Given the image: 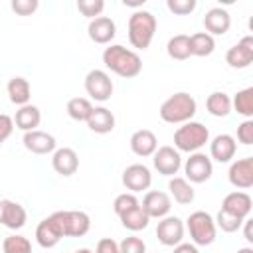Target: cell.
I'll return each mask as SVG.
<instances>
[{"label": "cell", "instance_id": "obj_1", "mask_svg": "<svg viewBox=\"0 0 253 253\" xmlns=\"http://www.w3.org/2000/svg\"><path fill=\"white\" fill-rule=\"evenodd\" d=\"M103 63L107 69H111L115 75H119L123 79H132L142 71L140 55L121 43H111L109 47H105Z\"/></svg>", "mask_w": 253, "mask_h": 253}, {"label": "cell", "instance_id": "obj_2", "mask_svg": "<svg viewBox=\"0 0 253 253\" xmlns=\"http://www.w3.org/2000/svg\"><path fill=\"white\" fill-rule=\"evenodd\" d=\"M198 111V103L196 99L186 93V91H178L174 95H170L162 105H160V119L164 123L170 125H184L188 121H192V117Z\"/></svg>", "mask_w": 253, "mask_h": 253}, {"label": "cell", "instance_id": "obj_3", "mask_svg": "<svg viewBox=\"0 0 253 253\" xmlns=\"http://www.w3.org/2000/svg\"><path fill=\"white\" fill-rule=\"evenodd\" d=\"M156 16L148 10H136L128 18V42L136 49H148L156 34Z\"/></svg>", "mask_w": 253, "mask_h": 253}, {"label": "cell", "instance_id": "obj_4", "mask_svg": "<svg viewBox=\"0 0 253 253\" xmlns=\"http://www.w3.org/2000/svg\"><path fill=\"white\" fill-rule=\"evenodd\" d=\"M210 142V130L198 121H188L174 132V148L178 152H200Z\"/></svg>", "mask_w": 253, "mask_h": 253}, {"label": "cell", "instance_id": "obj_5", "mask_svg": "<svg viewBox=\"0 0 253 253\" xmlns=\"http://www.w3.org/2000/svg\"><path fill=\"white\" fill-rule=\"evenodd\" d=\"M186 227H188L190 237H192V243L196 247H206V245H211L215 241V235H217L215 221L204 210L192 211L188 215V219H186Z\"/></svg>", "mask_w": 253, "mask_h": 253}, {"label": "cell", "instance_id": "obj_6", "mask_svg": "<svg viewBox=\"0 0 253 253\" xmlns=\"http://www.w3.org/2000/svg\"><path fill=\"white\" fill-rule=\"evenodd\" d=\"M63 237H83L91 229V217L79 210H59L51 213Z\"/></svg>", "mask_w": 253, "mask_h": 253}, {"label": "cell", "instance_id": "obj_7", "mask_svg": "<svg viewBox=\"0 0 253 253\" xmlns=\"http://www.w3.org/2000/svg\"><path fill=\"white\" fill-rule=\"evenodd\" d=\"M113 79L107 71L103 69H91L87 75H85V91L91 99L99 101V103H105L111 99L113 95Z\"/></svg>", "mask_w": 253, "mask_h": 253}, {"label": "cell", "instance_id": "obj_8", "mask_svg": "<svg viewBox=\"0 0 253 253\" xmlns=\"http://www.w3.org/2000/svg\"><path fill=\"white\" fill-rule=\"evenodd\" d=\"M184 174L190 184H202V182L210 180L213 174L211 158L204 152H192L190 158H186V162H184Z\"/></svg>", "mask_w": 253, "mask_h": 253}, {"label": "cell", "instance_id": "obj_9", "mask_svg": "<svg viewBox=\"0 0 253 253\" xmlns=\"http://www.w3.org/2000/svg\"><path fill=\"white\" fill-rule=\"evenodd\" d=\"M184 231H186V225L178 215H166L156 225V237L166 247H176L178 243H182Z\"/></svg>", "mask_w": 253, "mask_h": 253}, {"label": "cell", "instance_id": "obj_10", "mask_svg": "<svg viewBox=\"0 0 253 253\" xmlns=\"http://www.w3.org/2000/svg\"><path fill=\"white\" fill-rule=\"evenodd\" d=\"M152 164L162 176H174L182 168V156L174 146H158L152 154Z\"/></svg>", "mask_w": 253, "mask_h": 253}, {"label": "cell", "instance_id": "obj_11", "mask_svg": "<svg viewBox=\"0 0 253 253\" xmlns=\"http://www.w3.org/2000/svg\"><path fill=\"white\" fill-rule=\"evenodd\" d=\"M152 184V174H150V168L144 166V164H130L123 170V186L130 192V194H136V192H142V190H148Z\"/></svg>", "mask_w": 253, "mask_h": 253}, {"label": "cell", "instance_id": "obj_12", "mask_svg": "<svg viewBox=\"0 0 253 253\" xmlns=\"http://www.w3.org/2000/svg\"><path fill=\"white\" fill-rule=\"evenodd\" d=\"M225 61L233 69H245L253 63V36H243L225 53Z\"/></svg>", "mask_w": 253, "mask_h": 253}, {"label": "cell", "instance_id": "obj_13", "mask_svg": "<svg viewBox=\"0 0 253 253\" xmlns=\"http://www.w3.org/2000/svg\"><path fill=\"white\" fill-rule=\"evenodd\" d=\"M140 208L146 211V215L152 219H162L170 213L172 210V198L166 192H158V190H150L146 192V196L142 198Z\"/></svg>", "mask_w": 253, "mask_h": 253}, {"label": "cell", "instance_id": "obj_14", "mask_svg": "<svg viewBox=\"0 0 253 253\" xmlns=\"http://www.w3.org/2000/svg\"><path fill=\"white\" fill-rule=\"evenodd\" d=\"M227 178L233 188L249 190L253 186V156H245V158L231 162L227 170Z\"/></svg>", "mask_w": 253, "mask_h": 253}, {"label": "cell", "instance_id": "obj_15", "mask_svg": "<svg viewBox=\"0 0 253 253\" xmlns=\"http://www.w3.org/2000/svg\"><path fill=\"white\" fill-rule=\"evenodd\" d=\"M22 142L26 150H30L32 154H49V152H55V146H57V140L53 134L45 130H38V128L24 132Z\"/></svg>", "mask_w": 253, "mask_h": 253}, {"label": "cell", "instance_id": "obj_16", "mask_svg": "<svg viewBox=\"0 0 253 253\" xmlns=\"http://www.w3.org/2000/svg\"><path fill=\"white\" fill-rule=\"evenodd\" d=\"M87 34H89L91 42H95L99 45H107L117 36V24L109 16H99V18H93L89 22Z\"/></svg>", "mask_w": 253, "mask_h": 253}, {"label": "cell", "instance_id": "obj_17", "mask_svg": "<svg viewBox=\"0 0 253 253\" xmlns=\"http://www.w3.org/2000/svg\"><path fill=\"white\" fill-rule=\"evenodd\" d=\"M204 28L210 36H223L231 28V16L225 8L215 6L204 14Z\"/></svg>", "mask_w": 253, "mask_h": 253}, {"label": "cell", "instance_id": "obj_18", "mask_svg": "<svg viewBox=\"0 0 253 253\" xmlns=\"http://www.w3.org/2000/svg\"><path fill=\"white\" fill-rule=\"evenodd\" d=\"M237 152V142L231 134H217L213 136V140L210 142V158L215 160V162H231V158L235 156Z\"/></svg>", "mask_w": 253, "mask_h": 253}, {"label": "cell", "instance_id": "obj_19", "mask_svg": "<svg viewBox=\"0 0 253 253\" xmlns=\"http://www.w3.org/2000/svg\"><path fill=\"white\" fill-rule=\"evenodd\" d=\"M51 166L59 176H73L79 168V156L73 148L63 146V148H55L53 156H51Z\"/></svg>", "mask_w": 253, "mask_h": 253}, {"label": "cell", "instance_id": "obj_20", "mask_svg": "<svg viewBox=\"0 0 253 253\" xmlns=\"http://www.w3.org/2000/svg\"><path fill=\"white\" fill-rule=\"evenodd\" d=\"M251 208H253V200H251V196L247 194V192H229L225 198H223V202H221V210L223 211H229V213H233V215H237V217H241V219H247L249 217V213H251Z\"/></svg>", "mask_w": 253, "mask_h": 253}, {"label": "cell", "instance_id": "obj_21", "mask_svg": "<svg viewBox=\"0 0 253 253\" xmlns=\"http://www.w3.org/2000/svg\"><path fill=\"white\" fill-rule=\"evenodd\" d=\"M130 150L140 156V158H146V156H152L158 148V140H156V134L148 128H140V130H134L130 134Z\"/></svg>", "mask_w": 253, "mask_h": 253}, {"label": "cell", "instance_id": "obj_22", "mask_svg": "<svg viewBox=\"0 0 253 253\" xmlns=\"http://www.w3.org/2000/svg\"><path fill=\"white\" fill-rule=\"evenodd\" d=\"M26 219H28V213H26L22 204L12 202V200H2V221H0V225H6L8 229L16 231V229H22L26 225Z\"/></svg>", "mask_w": 253, "mask_h": 253}, {"label": "cell", "instance_id": "obj_23", "mask_svg": "<svg viewBox=\"0 0 253 253\" xmlns=\"http://www.w3.org/2000/svg\"><path fill=\"white\" fill-rule=\"evenodd\" d=\"M61 239H63V235H61V231H59V227H57V223L53 221L51 215H49V217H43V219L38 223V227H36V241H38L40 247L51 249V247H55Z\"/></svg>", "mask_w": 253, "mask_h": 253}, {"label": "cell", "instance_id": "obj_24", "mask_svg": "<svg viewBox=\"0 0 253 253\" xmlns=\"http://www.w3.org/2000/svg\"><path fill=\"white\" fill-rule=\"evenodd\" d=\"M87 126H89V130H93L97 134H107L115 128V115L107 107H93V111L87 119Z\"/></svg>", "mask_w": 253, "mask_h": 253}, {"label": "cell", "instance_id": "obj_25", "mask_svg": "<svg viewBox=\"0 0 253 253\" xmlns=\"http://www.w3.org/2000/svg\"><path fill=\"white\" fill-rule=\"evenodd\" d=\"M168 190H170L168 196L174 198V202L180 204V206H188V204H192L194 198H196L194 186H192L186 178H182V176H172L170 182H168Z\"/></svg>", "mask_w": 253, "mask_h": 253}, {"label": "cell", "instance_id": "obj_26", "mask_svg": "<svg viewBox=\"0 0 253 253\" xmlns=\"http://www.w3.org/2000/svg\"><path fill=\"white\" fill-rule=\"evenodd\" d=\"M6 91H8V97L14 105L18 107H24L30 103V97H32V87H30V81L26 77H12L6 85Z\"/></svg>", "mask_w": 253, "mask_h": 253}, {"label": "cell", "instance_id": "obj_27", "mask_svg": "<svg viewBox=\"0 0 253 253\" xmlns=\"http://www.w3.org/2000/svg\"><path fill=\"white\" fill-rule=\"evenodd\" d=\"M40 123H42V111L36 107V105H24V107H20L18 111H16V117H14V125L20 128V130H24V132H28V130H36L38 126H40Z\"/></svg>", "mask_w": 253, "mask_h": 253}, {"label": "cell", "instance_id": "obj_28", "mask_svg": "<svg viewBox=\"0 0 253 253\" xmlns=\"http://www.w3.org/2000/svg\"><path fill=\"white\" fill-rule=\"evenodd\" d=\"M206 109L211 117H227L231 113V97L223 91H213L206 99Z\"/></svg>", "mask_w": 253, "mask_h": 253}, {"label": "cell", "instance_id": "obj_29", "mask_svg": "<svg viewBox=\"0 0 253 253\" xmlns=\"http://www.w3.org/2000/svg\"><path fill=\"white\" fill-rule=\"evenodd\" d=\"M119 219H121L123 227H126L128 231H140V229H146V227H148V221H150V217H148L146 211L140 208V204L134 206V208H130V210H126L125 213H121Z\"/></svg>", "mask_w": 253, "mask_h": 253}, {"label": "cell", "instance_id": "obj_30", "mask_svg": "<svg viewBox=\"0 0 253 253\" xmlns=\"http://www.w3.org/2000/svg\"><path fill=\"white\" fill-rule=\"evenodd\" d=\"M215 49V40L208 32H196L190 36V53L198 57H208Z\"/></svg>", "mask_w": 253, "mask_h": 253}, {"label": "cell", "instance_id": "obj_31", "mask_svg": "<svg viewBox=\"0 0 253 253\" xmlns=\"http://www.w3.org/2000/svg\"><path fill=\"white\" fill-rule=\"evenodd\" d=\"M166 51H168V55L172 57V59H176V61H184V59H188L192 53H190V36H186V34H176V36H172L170 40H168V43H166Z\"/></svg>", "mask_w": 253, "mask_h": 253}, {"label": "cell", "instance_id": "obj_32", "mask_svg": "<svg viewBox=\"0 0 253 253\" xmlns=\"http://www.w3.org/2000/svg\"><path fill=\"white\" fill-rule=\"evenodd\" d=\"M231 109H235L237 115L251 119L253 117V87H245L237 91L235 97L231 99Z\"/></svg>", "mask_w": 253, "mask_h": 253}, {"label": "cell", "instance_id": "obj_33", "mask_svg": "<svg viewBox=\"0 0 253 253\" xmlns=\"http://www.w3.org/2000/svg\"><path fill=\"white\" fill-rule=\"evenodd\" d=\"M91 111H93V105L85 97H73L67 101V115L77 123H87Z\"/></svg>", "mask_w": 253, "mask_h": 253}, {"label": "cell", "instance_id": "obj_34", "mask_svg": "<svg viewBox=\"0 0 253 253\" xmlns=\"http://www.w3.org/2000/svg\"><path fill=\"white\" fill-rule=\"evenodd\" d=\"M2 253H32V243L24 235H8L2 243Z\"/></svg>", "mask_w": 253, "mask_h": 253}, {"label": "cell", "instance_id": "obj_35", "mask_svg": "<svg viewBox=\"0 0 253 253\" xmlns=\"http://www.w3.org/2000/svg\"><path fill=\"white\" fill-rule=\"evenodd\" d=\"M213 221H215V227H219L225 233H235L243 225V219L241 217H237V215H233L229 211H223V210L217 211V215L213 217Z\"/></svg>", "mask_w": 253, "mask_h": 253}, {"label": "cell", "instance_id": "obj_36", "mask_svg": "<svg viewBox=\"0 0 253 253\" xmlns=\"http://www.w3.org/2000/svg\"><path fill=\"white\" fill-rule=\"evenodd\" d=\"M77 10H79L85 18L93 20V18H99V16L103 14L105 2H103V0H77Z\"/></svg>", "mask_w": 253, "mask_h": 253}, {"label": "cell", "instance_id": "obj_37", "mask_svg": "<svg viewBox=\"0 0 253 253\" xmlns=\"http://www.w3.org/2000/svg\"><path fill=\"white\" fill-rule=\"evenodd\" d=\"M138 204H140V202H138V198H136L134 194L125 192V194H119V196L115 198L113 210H115L117 215H121V213H125L126 210H130V208H134V206H138Z\"/></svg>", "mask_w": 253, "mask_h": 253}, {"label": "cell", "instance_id": "obj_38", "mask_svg": "<svg viewBox=\"0 0 253 253\" xmlns=\"http://www.w3.org/2000/svg\"><path fill=\"white\" fill-rule=\"evenodd\" d=\"M119 253H146V243L136 235L125 237L119 243Z\"/></svg>", "mask_w": 253, "mask_h": 253}, {"label": "cell", "instance_id": "obj_39", "mask_svg": "<svg viewBox=\"0 0 253 253\" xmlns=\"http://www.w3.org/2000/svg\"><path fill=\"white\" fill-rule=\"evenodd\" d=\"M166 8L176 16H188L196 10V0H166Z\"/></svg>", "mask_w": 253, "mask_h": 253}, {"label": "cell", "instance_id": "obj_40", "mask_svg": "<svg viewBox=\"0 0 253 253\" xmlns=\"http://www.w3.org/2000/svg\"><path fill=\"white\" fill-rule=\"evenodd\" d=\"M40 2L38 0H12L10 2V8L18 14V16H32L36 10H38Z\"/></svg>", "mask_w": 253, "mask_h": 253}, {"label": "cell", "instance_id": "obj_41", "mask_svg": "<svg viewBox=\"0 0 253 253\" xmlns=\"http://www.w3.org/2000/svg\"><path fill=\"white\" fill-rule=\"evenodd\" d=\"M237 140L245 146L253 144V119H245L239 126H237Z\"/></svg>", "mask_w": 253, "mask_h": 253}, {"label": "cell", "instance_id": "obj_42", "mask_svg": "<svg viewBox=\"0 0 253 253\" xmlns=\"http://www.w3.org/2000/svg\"><path fill=\"white\" fill-rule=\"evenodd\" d=\"M12 132H14V119L10 115L0 113V144L6 142Z\"/></svg>", "mask_w": 253, "mask_h": 253}, {"label": "cell", "instance_id": "obj_43", "mask_svg": "<svg viewBox=\"0 0 253 253\" xmlns=\"http://www.w3.org/2000/svg\"><path fill=\"white\" fill-rule=\"evenodd\" d=\"M93 253H119V243L113 237H103L97 241V247Z\"/></svg>", "mask_w": 253, "mask_h": 253}, {"label": "cell", "instance_id": "obj_44", "mask_svg": "<svg viewBox=\"0 0 253 253\" xmlns=\"http://www.w3.org/2000/svg\"><path fill=\"white\" fill-rule=\"evenodd\" d=\"M172 253H200V249L194 245V243H178L176 247H174V251Z\"/></svg>", "mask_w": 253, "mask_h": 253}, {"label": "cell", "instance_id": "obj_45", "mask_svg": "<svg viewBox=\"0 0 253 253\" xmlns=\"http://www.w3.org/2000/svg\"><path fill=\"white\" fill-rule=\"evenodd\" d=\"M243 237L247 243H253V219H243Z\"/></svg>", "mask_w": 253, "mask_h": 253}, {"label": "cell", "instance_id": "obj_46", "mask_svg": "<svg viewBox=\"0 0 253 253\" xmlns=\"http://www.w3.org/2000/svg\"><path fill=\"white\" fill-rule=\"evenodd\" d=\"M123 4H125V6H134V8H136V6H142L144 0H123Z\"/></svg>", "mask_w": 253, "mask_h": 253}, {"label": "cell", "instance_id": "obj_47", "mask_svg": "<svg viewBox=\"0 0 253 253\" xmlns=\"http://www.w3.org/2000/svg\"><path fill=\"white\" fill-rule=\"evenodd\" d=\"M73 253H93V251H91L89 247H79V249H75Z\"/></svg>", "mask_w": 253, "mask_h": 253}, {"label": "cell", "instance_id": "obj_48", "mask_svg": "<svg viewBox=\"0 0 253 253\" xmlns=\"http://www.w3.org/2000/svg\"><path fill=\"white\" fill-rule=\"evenodd\" d=\"M235 253H253V249H251V247H241V249H237Z\"/></svg>", "mask_w": 253, "mask_h": 253}, {"label": "cell", "instance_id": "obj_49", "mask_svg": "<svg viewBox=\"0 0 253 253\" xmlns=\"http://www.w3.org/2000/svg\"><path fill=\"white\" fill-rule=\"evenodd\" d=\"M0 221H2V200H0Z\"/></svg>", "mask_w": 253, "mask_h": 253}]
</instances>
